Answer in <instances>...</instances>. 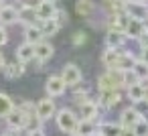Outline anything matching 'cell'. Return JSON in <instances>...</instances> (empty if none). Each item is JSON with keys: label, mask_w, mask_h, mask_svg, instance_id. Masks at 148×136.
<instances>
[{"label": "cell", "mask_w": 148, "mask_h": 136, "mask_svg": "<svg viewBox=\"0 0 148 136\" xmlns=\"http://www.w3.org/2000/svg\"><path fill=\"white\" fill-rule=\"evenodd\" d=\"M53 53H55L53 45H51L49 41H45V39L35 45V59L39 61V65H43L45 61H49V59L53 57Z\"/></svg>", "instance_id": "cell-10"}, {"label": "cell", "mask_w": 148, "mask_h": 136, "mask_svg": "<svg viewBox=\"0 0 148 136\" xmlns=\"http://www.w3.org/2000/svg\"><path fill=\"white\" fill-rule=\"evenodd\" d=\"M97 87H99V91H114V89H120V83L114 79V75L110 71H106L103 75L97 77Z\"/></svg>", "instance_id": "cell-19"}, {"label": "cell", "mask_w": 148, "mask_h": 136, "mask_svg": "<svg viewBox=\"0 0 148 136\" xmlns=\"http://www.w3.org/2000/svg\"><path fill=\"white\" fill-rule=\"evenodd\" d=\"M120 100H122L120 89H114V91H101V93H99V102H97V104H101L103 108H114V106H118V104H120Z\"/></svg>", "instance_id": "cell-20"}, {"label": "cell", "mask_w": 148, "mask_h": 136, "mask_svg": "<svg viewBox=\"0 0 148 136\" xmlns=\"http://www.w3.org/2000/svg\"><path fill=\"white\" fill-rule=\"evenodd\" d=\"M126 95H128V100H130V102H134V104L144 102V98H146V87L142 85V81L132 83V85H128V87H126Z\"/></svg>", "instance_id": "cell-17"}, {"label": "cell", "mask_w": 148, "mask_h": 136, "mask_svg": "<svg viewBox=\"0 0 148 136\" xmlns=\"http://www.w3.org/2000/svg\"><path fill=\"white\" fill-rule=\"evenodd\" d=\"M23 37H25V41H27V43H33V45L41 43V41L45 39V35H43V29H41V25H39V23L25 27V29H23Z\"/></svg>", "instance_id": "cell-11"}, {"label": "cell", "mask_w": 148, "mask_h": 136, "mask_svg": "<svg viewBox=\"0 0 148 136\" xmlns=\"http://www.w3.org/2000/svg\"><path fill=\"white\" fill-rule=\"evenodd\" d=\"M16 108H18L21 112H25L27 116H29V114H35V112H37V106H35V104H31V102H21V104H18Z\"/></svg>", "instance_id": "cell-34"}, {"label": "cell", "mask_w": 148, "mask_h": 136, "mask_svg": "<svg viewBox=\"0 0 148 136\" xmlns=\"http://www.w3.org/2000/svg\"><path fill=\"white\" fill-rule=\"evenodd\" d=\"M106 2H108V4H112V2H116V0H106Z\"/></svg>", "instance_id": "cell-46"}, {"label": "cell", "mask_w": 148, "mask_h": 136, "mask_svg": "<svg viewBox=\"0 0 148 136\" xmlns=\"http://www.w3.org/2000/svg\"><path fill=\"white\" fill-rule=\"evenodd\" d=\"M71 136H81V134H77V132H75V134H71Z\"/></svg>", "instance_id": "cell-47"}, {"label": "cell", "mask_w": 148, "mask_h": 136, "mask_svg": "<svg viewBox=\"0 0 148 136\" xmlns=\"http://www.w3.org/2000/svg\"><path fill=\"white\" fill-rule=\"evenodd\" d=\"M35 59V45L33 43H21L18 47H16V61H21V63H29V61H33Z\"/></svg>", "instance_id": "cell-16"}, {"label": "cell", "mask_w": 148, "mask_h": 136, "mask_svg": "<svg viewBox=\"0 0 148 136\" xmlns=\"http://www.w3.org/2000/svg\"><path fill=\"white\" fill-rule=\"evenodd\" d=\"M93 10H95L93 0H77L75 2V12L81 14V16H89Z\"/></svg>", "instance_id": "cell-26"}, {"label": "cell", "mask_w": 148, "mask_h": 136, "mask_svg": "<svg viewBox=\"0 0 148 136\" xmlns=\"http://www.w3.org/2000/svg\"><path fill=\"white\" fill-rule=\"evenodd\" d=\"M0 136H14L12 132H4V134H0Z\"/></svg>", "instance_id": "cell-41"}, {"label": "cell", "mask_w": 148, "mask_h": 136, "mask_svg": "<svg viewBox=\"0 0 148 136\" xmlns=\"http://www.w3.org/2000/svg\"><path fill=\"white\" fill-rule=\"evenodd\" d=\"M61 27L63 25H67V21H69V14H67V10H63V8H57V12H55V16H53Z\"/></svg>", "instance_id": "cell-33"}, {"label": "cell", "mask_w": 148, "mask_h": 136, "mask_svg": "<svg viewBox=\"0 0 148 136\" xmlns=\"http://www.w3.org/2000/svg\"><path fill=\"white\" fill-rule=\"evenodd\" d=\"M18 23L23 27L35 25L37 23V8L33 4H21L18 6Z\"/></svg>", "instance_id": "cell-9"}, {"label": "cell", "mask_w": 148, "mask_h": 136, "mask_svg": "<svg viewBox=\"0 0 148 136\" xmlns=\"http://www.w3.org/2000/svg\"><path fill=\"white\" fill-rule=\"evenodd\" d=\"M124 12L130 19H136V21H142L144 23L148 19V2H126Z\"/></svg>", "instance_id": "cell-5"}, {"label": "cell", "mask_w": 148, "mask_h": 136, "mask_svg": "<svg viewBox=\"0 0 148 136\" xmlns=\"http://www.w3.org/2000/svg\"><path fill=\"white\" fill-rule=\"evenodd\" d=\"M43 122H45V120L35 112V114H29V116H27V126H25V128L31 130V132H33V130H41V128H43Z\"/></svg>", "instance_id": "cell-29"}, {"label": "cell", "mask_w": 148, "mask_h": 136, "mask_svg": "<svg viewBox=\"0 0 148 136\" xmlns=\"http://www.w3.org/2000/svg\"><path fill=\"white\" fill-rule=\"evenodd\" d=\"M2 71H4V77H6V79H18V77L25 73V63H21V61L6 63V67H4Z\"/></svg>", "instance_id": "cell-23"}, {"label": "cell", "mask_w": 148, "mask_h": 136, "mask_svg": "<svg viewBox=\"0 0 148 136\" xmlns=\"http://www.w3.org/2000/svg\"><path fill=\"white\" fill-rule=\"evenodd\" d=\"M16 23H18V6L6 4V6L0 8V25L2 27H10Z\"/></svg>", "instance_id": "cell-8"}, {"label": "cell", "mask_w": 148, "mask_h": 136, "mask_svg": "<svg viewBox=\"0 0 148 136\" xmlns=\"http://www.w3.org/2000/svg\"><path fill=\"white\" fill-rule=\"evenodd\" d=\"M6 43H8V31H6V27L0 25V47H4Z\"/></svg>", "instance_id": "cell-35"}, {"label": "cell", "mask_w": 148, "mask_h": 136, "mask_svg": "<svg viewBox=\"0 0 148 136\" xmlns=\"http://www.w3.org/2000/svg\"><path fill=\"white\" fill-rule=\"evenodd\" d=\"M144 29H146V31H148V19H146V21H144Z\"/></svg>", "instance_id": "cell-44"}, {"label": "cell", "mask_w": 148, "mask_h": 136, "mask_svg": "<svg viewBox=\"0 0 148 136\" xmlns=\"http://www.w3.org/2000/svg\"><path fill=\"white\" fill-rule=\"evenodd\" d=\"M67 87H69V85L65 83V79H63L61 75H51V77L45 81V91H47L49 98H59V95H63Z\"/></svg>", "instance_id": "cell-2"}, {"label": "cell", "mask_w": 148, "mask_h": 136, "mask_svg": "<svg viewBox=\"0 0 148 136\" xmlns=\"http://www.w3.org/2000/svg\"><path fill=\"white\" fill-rule=\"evenodd\" d=\"M12 110H14V102H12V98L0 91V118H6Z\"/></svg>", "instance_id": "cell-25"}, {"label": "cell", "mask_w": 148, "mask_h": 136, "mask_svg": "<svg viewBox=\"0 0 148 136\" xmlns=\"http://www.w3.org/2000/svg\"><path fill=\"white\" fill-rule=\"evenodd\" d=\"M71 43H73V47H81V45H85V43H87V33H83V31H77V33L73 35Z\"/></svg>", "instance_id": "cell-31"}, {"label": "cell", "mask_w": 148, "mask_h": 136, "mask_svg": "<svg viewBox=\"0 0 148 136\" xmlns=\"http://www.w3.org/2000/svg\"><path fill=\"white\" fill-rule=\"evenodd\" d=\"M144 23L142 21H136V19H130V25H128V29H126V37L128 39H134V41H138L142 35H144Z\"/></svg>", "instance_id": "cell-22"}, {"label": "cell", "mask_w": 148, "mask_h": 136, "mask_svg": "<svg viewBox=\"0 0 148 136\" xmlns=\"http://www.w3.org/2000/svg\"><path fill=\"white\" fill-rule=\"evenodd\" d=\"M55 122H57V128L65 134H75L77 132V124H79V118L73 110L69 108H61L55 116Z\"/></svg>", "instance_id": "cell-1"}, {"label": "cell", "mask_w": 148, "mask_h": 136, "mask_svg": "<svg viewBox=\"0 0 148 136\" xmlns=\"http://www.w3.org/2000/svg\"><path fill=\"white\" fill-rule=\"evenodd\" d=\"M122 53H124V49H110V47H106V51L101 53V63L108 69L118 67L120 65V59H122Z\"/></svg>", "instance_id": "cell-12"}, {"label": "cell", "mask_w": 148, "mask_h": 136, "mask_svg": "<svg viewBox=\"0 0 148 136\" xmlns=\"http://www.w3.org/2000/svg\"><path fill=\"white\" fill-rule=\"evenodd\" d=\"M140 112L136 110V108H126L124 112H122V116H120V126L122 128H134L138 122H140Z\"/></svg>", "instance_id": "cell-14"}, {"label": "cell", "mask_w": 148, "mask_h": 136, "mask_svg": "<svg viewBox=\"0 0 148 136\" xmlns=\"http://www.w3.org/2000/svg\"><path fill=\"white\" fill-rule=\"evenodd\" d=\"M39 25H41V29H43V35H45V37H55V35L59 33V29H61V25H59L55 19L43 21V23H39Z\"/></svg>", "instance_id": "cell-27"}, {"label": "cell", "mask_w": 148, "mask_h": 136, "mask_svg": "<svg viewBox=\"0 0 148 136\" xmlns=\"http://www.w3.org/2000/svg\"><path fill=\"white\" fill-rule=\"evenodd\" d=\"M89 98H87V89H75V93H73V102L77 104V106H81V104H85Z\"/></svg>", "instance_id": "cell-32"}, {"label": "cell", "mask_w": 148, "mask_h": 136, "mask_svg": "<svg viewBox=\"0 0 148 136\" xmlns=\"http://www.w3.org/2000/svg\"><path fill=\"white\" fill-rule=\"evenodd\" d=\"M144 63H148V47H144V49H140V55H138Z\"/></svg>", "instance_id": "cell-37"}, {"label": "cell", "mask_w": 148, "mask_h": 136, "mask_svg": "<svg viewBox=\"0 0 148 136\" xmlns=\"http://www.w3.org/2000/svg\"><path fill=\"white\" fill-rule=\"evenodd\" d=\"M130 25V16L126 12H114L108 16V31H120V33H126Z\"/></svg>", "instance_id": "cell-6"}, {"label": "cell", "mask_w": 148, "mask_h": 136, "mask_svg": "<svg viewBox=\"0 0 148 136\" xmlns=\"http://www.w3.org/2000/svg\"><path fill=\"white\" fill-rule=\"evenodd\" d=\"M35 8H37V23H43V21H49L55 16L57 2L55 0H39Z\"/></svg>", "instance_id": "cell-3"}, {"label": "cell", "mask_w": 148, "mask_h": 136, "mask_svg": "<svg viewBox=\"0 0 148 136\" xmlns=\"http://www.w3.org/2000/svg\"><path fill=\"white\" fill-rule=\"evenodd\" d=\"M2 6H6V0H0V8H2Z\"/></svg>", "instance_id": "cell-42"}, {"label": "cell", "mask_w": 148, "mask_h": 136, "mask_svg": "<svg viewBox=\"0 0 148 136\" xmlns=\"http://www.w3.org/2000/svg\"><path fill=\"white\" fill-rule=\"evenodd\" d=\"M37 114H39L43 120L55 118V116H57V106H55V102H53L49 95L43 98V100H39V104H37Z\"/></svg>", "instance_id": "cell-7"}, {"label": "cell", "mask_w": 148, "mask_h": 136, "mask_svg": "<svg viewBox=\"0 0 148 136\" xmlns=\"http://www.w3.org/2000/svg\"><path fill=\"white\" fill-rule=\"evenodd\" d=\"M132 71L136 73V77L140 81H148V63H144L140 57L136 59V63L132 65Z\"/></svg>", "instance_id": "cell-28"}, {"label": "cell", "mask_w": 148, "mask_h": 136, "mask_svg": "<svg viewBox=\"0 0 148 136\" xmlns=\"http://www.w3.org/2000/svg\"><path fill=\"white\" fill-rule=\"evenodd\" d=\"M61 77L65 79V83L69 87H77L81 83V79H83V73H81V69L75 63H67L63 67V71H61Z\"/></svg>", "instance_id": "cell-4"}, {"label": "cell", "mask_w": 148, "mask_h": 136, "mask_svg": "<svg viewBox=\"0 0 148 136\" xmlns=\"http://www.w3.org/2000/svg\"><path fill=\"white\" fill-rule=\"evenodd\" d=\"M4 120H6V126H8L10 130H18V128H25V126H27V114L21 112L18 108H14Z\"/></svg>", "instance_id": "cell-13"}, {"label": "cell", "mask_w": 148, "mask_h": 136, "mask_svg": "<svg viewBox=\"0 0 148 136\" xmlns=\"http://www.w3.org/2000/svg\"><path fill=\"white\" fill-rule=\"evenodd\" d=\"M31 136H47V134H45V132H43V128H41V130H33V132H31Z\"/></svg>", "instance_id": "cell-39"}, {"label": "cell", "mask_w": 148, "mask_h": 136, "mask_svg": "<svg viewBox=\"0 0 148 136\" xmlns=\"http://www.w3.org/2000/svg\"><path fill=\"white\" fill-rule=\"evenodd\" d=\"M138 45H140V49H144V47H148V31H144V35L138 39Z\"/></svg>", "instance_id": "cell-36"}, {"label": "cell", "mask_w": 148, "mask_h": 136, "mask_svg": "<svg viewBox=\"0 0 148 136\" xmlns=\"http://www.w3.org/2000/svg\"><path fill=\"white\" fill-rule=\"evenodd\" d=\"M79 114L83 120H97L99 118V108H97V102L93 100H87L85 104L79 106Z\"/></svg>", "instance_id": "cell-18"}, {"label": "cell", "mask_w": 148, "mask_h": 136, "mask_svg": "<svg viewBox=\"0 0 148 136\" xmlns=\"http://www.w3.org/2000/svg\"><path fill=\"white\" fill-rule=\"evenodd\" d=\"M126 41H128L126 33H120V31H108L106 33V47H110V49H122Z\"/></svg>", "instance_id": "cell-15"}, {"label": "cell", "mask_w": 148, "mask_h": 136, "mask_svg": "<svg viewBox=\"0 0 148 136\" xmlns=\"http://www.w3.org/2000/svg\"><path fill=\"white\" fill-rule=\"evenodd\" d=\"M99 134L101 136H120L122 134V126L120 122L114 124V122H101L99 124Z\"/></svg>", "instance_id": "cell-24"}, {"label": "cell", "mask_w": 148, "mask_h": 136, "mask_svg": "<svg viewBox=\"0 0 148 136\" xmlns=\"http://www.w3.org/2000/svg\"><path fill=\"white\" fill-rule=\"evenodd\" d=\"M134 132L138 136H148V120L146 118H140V122L134 126Z\"/></svg>", "instance_id": "cell-30"}, {"label": "cell", "mask_w": 148, "mask_h": 136, "mask_svg": "<svg viewBox=\"0 0 148 136\" xmlns=\"http://www.w3.org/2000/svg\"><path fill=\"white\" fill-rule=\"evenodd\" d=\"M77 134H81V136H95V134H99V126H97V122L95 120H79V124H77Z\"/></svg>", "instance_id": "cell-21"}, {"label": "cell", "mask_w": 148, "mask_h": 136, "mask_svg": "<svg viewBox=\"0 0 148 136\" xmlns=\"http://www.w3.org/2000/svg\"><path fill=\"white\" fill-rule=\"evenodd\" d=\"M120 136H138V134L134 132V128H122V134Z\"/></svg>", "instance_id": "cell-38"}, {"label": "cell", "mask_w": 148, "mask_h": 136, "mask_svg": "<svg viewBox=\"0 0 148 136\" xmlns=\"http://www.w3.org/2000/svg\"><path fill=\"white\" fill-rule=\"evenodd\" d=\"M144 102H148V85H146V98H144Z\"/></svg>", "instance_id": "cell-43"}, {"label": "cell", "mask_w": 148, "mask_h": 136, "mask_svg": "<svg viewBox=\"0 0 148 136\" xmlns=\"http://www.w3.org/2000/svg\"><path fill=\"white\" fill-rule=\"evenodd\" d=\"M95 136H101V134H95Z\"/></svg>", "instance_id": "cell-48"}, {"label": "cell", "mask_w": 148, "mask_h": 136, "mask_svg": "<svg viewBox=\"0 0 148 136\" xmlns=\"http://www.w3.org/2000/svg\"><path fill=\"white\" fill-rule=\"evenodd\" d=\"M6 67V61H4V55H2V51H0V69H4Z\"/></svg>", "instance_id": "cell-40"}, {"label": "cell", "mask_w": 148, "mask_h": 136, "mask_svg": "<svg viewBox=\"0 0 148 136\" xmlns=\"http://www.w3.org/2000/svg\"><path fill=\"white\" fill-rule=\"evenodd\" d=\"M128 2H144V0H128Z\"/></svg>", "instance_id": "cell-45"}, {"label": "cell", "mask_w": 148, "mask_h": 136, "mask_svg": "<svg viewBox=\"0 0 148 136\" xmlns=\"http://www.w3.org/2000/svg\"><path fill=\"white\" fill-rule=\"evenodd\" d=\"M55 2H59V0H55Z\"/></svg>", "instance_id": "cell-49"}]
</instances>
